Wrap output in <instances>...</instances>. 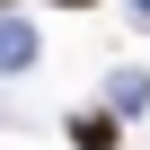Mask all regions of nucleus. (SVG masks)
I'll return each instance as SVG.
<instances>
[{"mask_svg": "<svg viewBox=\"0 0 150 150\" xmlns=\"http://www.w3.org/2000/svg\"><path fill=\"white\" fill-rule=\"evenodd\" d=\"M71 141H80V150H115V124L106 115H71Z\"/></svg>", "mask_w": 150, "mask_h": 150, "instance_id": "nucleus-1", "label": "nucleus"}, {"mask_svg": "<svg viewBox=\"0 0 150 150\" xmlns=\"http://www.w3.org/2000/svg\"><path fill=\"white\" fill-rule=\"evenodd\" d=\"M71 9H88V0H71Z\"/></svg>", "mask_w": 150, "mask_h": 150, "instance_id": "nucleus-2", "label": "nucleus"}]
</instances>
